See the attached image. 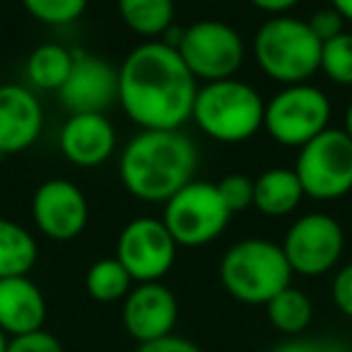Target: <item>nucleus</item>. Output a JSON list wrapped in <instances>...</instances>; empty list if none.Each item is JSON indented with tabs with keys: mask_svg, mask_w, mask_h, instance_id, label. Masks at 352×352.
I'll use <instances>...</instances> for the list:
<instances>
[{
	"mask_svg": "<svg viewBox=\"0 0 352 352\" xmlns=\"http://www.w3.org/2000/svg\"><path fill=\"white\" fill-rule=\"evenodd\" d=\"M292 268L283 246L270 239H244L227 249L220 263L225 289L241 304H268L278 292L289 287Z\"/></svg>",
	"mask_w": 352,
	"mask_h": 352,
	"instance_id": "nucleus-5",
	"label": "nucleus"
},
{
	"mask_svg": "<svg viewBox=\"0 0 352 352\" xmlns=\"http://www.w3.org/2000/svg\"><path fill=\"white\" fill-rule=\"evenodd\" d=\"M304 191L294 169L273 166L254 182V208L265 217L292 215L302 203Z\"/></svg>",
	"mask_w": 352,
	"mask_h": 352,
	"instance_id": "nucleus-18",
	"label": "nucleus"
},
{
	"mask_svg": "<svg viewBox=\"0 0 352 352\" xmlns=\"http://www.w3.org/2000/svg\"><path fill=\"white\" fill-rule=\"evenodd\" d=\"M280 246L292 273L316 278L336 268L345 249V234L336 217L309 212L292 222Z\"/></svg>",
	"mask_w": 352,
	"mask_h": 352,
	"instance_id": "nucleus-10",
	"label": "nucleus"
},
{
	"mask_svg": "<svg viewBox=\"0 0 352 352\" xmlns=\"http://www.w3.org/2000/svg\"><path fill=\"white\" fill-rule=\"evenodd\" d=\"M270 352H350V347H345L340 340H331V338L294 336L289 340L278 342Z\"/></svg>",
	"mask_w": 352,
	"mask_h": 352,
	"instance_id": "nucleus-28",
	"label": "nucleus"
},
{
	"mask_svg": "<svg viewBox=\"0 0 352 352\" xmlns=\"http://www.w3.org/2000/svg\"><path fill=\"white\" fill-rule=\"evenodd\" d=\"M73 68V51L60 44H41L27 58V78L36 89L58 92Z\"/></svg>",
	"mask_w": 352,
	"mask_h": 352,
	"instance_id": "nucleus-20",
	"label": "nucleus"
},
{
	"mask_svg": "<svg viewBox=\"0 0 352 352\" xmlns=\"http://www.w3.org/2000/svg\"><path fill=\"white\" fill-rule=\"evenodd\" d=\"M179 318V302L162 283H140L123 299V326L133 340L152 342L171 336Z\"/></svg>",
	"mask_w": 352,
	"mask_h": 352,
	"instance_id": "nucleus-14",
	"label": "nucleus"
},
{
	"mask_svg": "<svg viewBox=\"0 0 352 352\" xmlns=\"http://www.w3.org/2000/svg\"><path fill=\"white\" fill-rule=\"evenodd\" d=\"M39 258V246L30 230L0 217V280L30 275Z\"/></svg>",
	"mask_w": 352,
	"mask_h": 352,
	"instance_id": "nucleus-19",
	"label": "nucleus"
},
{
	"mask_svg": "<svg viewBox=\"0 0 352 352\" xmlns=\"http://www.w3.org/2000/svg\"><path fill=\"white\" fill-rule=\"evenodd\" d=\"M58 99L70 113H104L118 99V70L87 51H73V68Z\"/></svg>",
	"mask_w": 352,
	"mask_h": 352,
	"instance_id": "nucleus-13",
	"label": "nucleus"
},
{
	"mask_svg": "<svg viewBox=\"0 0 352 352\" xmlns=\"http://www.w3.org/2000/svg\"><path fill=\"white\" fill-rule=\"evenodd\" d=\"M121 182L133 198L166 203L182 191L198 169V147L186 133L142 131L121 155Z\"/></svg>",
	"mask_w": 352,
	"mask_h": 352,
	"instance_id": "nucleus-2",
	"label": "nucleus"
},
{
	"mask_svg": "<svg viewBox=\"0 0 352 352\" xmlns=\"http://www.w3.org/2000/svg\"><path fill=\"white\" fill-rule=\"evenodd\" d=\"M249 3L258 10L268 12V15H285L297 6L299 0H249Z\"/></svg>",
	"mask_w": 352,
	"mask_h": 352,
	"instance_id": "nucleus-32",
	"label": "nucleus"
},
{
	"mask_svg": "<svg viewBox=\"0 0 352 352\" xmlns=\"http://www.w3.org/2000/svg\"><path fill=\"white\" fill-rule=\"evenodd\" d=\"M85 287L87 294L94 302L113 304L126 299V294L133 289V278L128 270L113 258H99L89 265L87 275H85Z\"/></svg>",
	"mask_w": 352,
	"mask_h": 352,
	"instance_id": "nucleus-23",
	"label": "nucleus"
},
{
	"mask_svg": "<svg viewBox=\"0 0 352 352\" xmlns=\"http://www.w3.org/2000/svg\"><path fill=\"white\" fill-rule=\"evenodd\" d=\"M304 196L338 201L352 191V140L340 128H326L299 147L294 164Z\"/></svg>",
	"mask_w": 352,
	"mask_h": 352,
	"instance_id": "nucleus-6",
	"label": "nucleus"
},
{
	"mask_svg": "<svg viewBox=\"0 0 352 352\" xmlns=\"http://www.w3.org/2000/svg\"><path fill=\"white\" fill-rule=\"evenodd\" d=\"M198 80L174 46L142 41L118 68V102L142 131H179L191 121Z\"/></svg>",
	"mask_w": 352,
	"mask_h": 352,
	"instance_id": "nucleus-1",
	"label": "nucleus"
},
{
	"mask_svg": "<svg viewBox=\"0 0 352 352\" xmlns=\"http://www.w3.org/2000/svg\"><path fill=\"white\" fill-rule=\"evenodd\" d=\"M307 25H309V30L314 32V36H316L321 44L345 32V20H342V17L338 15L333 8H323V10H316L307 20Z\"/></svg>",
	"mask_w": 352,
	"mask_h": 352,
	"instance_id": "nucleus-29",
	"label": "nucleus"
},
{
	"mask_svg": "<svg viewBox=\"0 0 352 352\" xmlns=\"http://www.w3.org/2000/svg\"><path fill=\"white\" fill-rule=\"evenodd\" d=\"M46 321V297L27 275L0 280V331L6 336H25L41 331Z\"/></svg>",
	"mask_w": 352,
	"mask_h": 352,
	"instance_id": "nucleus-17",
	"label": "nucleus"
},
{
	"mask_svg": "<svg viewBox=\"0 0 352 352\" xmlns=\"http://www.w3.org/2000/svg\"><path fill=\"white\" fill-rule=\"evenodd\" d=\"M254 58L263 75L280 85L309 82L321 65V41L307 20L275 15L254 36Z\"/></svg>",
	"mask_w": 352,
	"mask_h": 352,
	"instance_id": "nucleus-4",
	"label": "nucleus"
},
{
	"mask_svg": "<svg viewBox=\"0 0 352 352\" xmlns=\"http://www.w3.org/2000/svg\"><path fill=\"white\" fill-rule=\"evenodd\" d=\"M331 294L342 316L352 318V263H347L345 268L338 270L336 280H333Z\"/></svg>",
	"mask_w": 352,
	"mask_h": 352,
	"instance_id": "nucleus-30",
	"label": "nucleus"
},
{
	"mask_svg": "<svg viewBox=\"0 0 352 352\" xmlns=\"http://www.w3.org/2000/svg\"><path fill=\"white\" fill-rule=\"evenodd\" d=\"M331 121V99L309 82L285 85L263 111V128L278 145L304 147Z\"/></svg>",
	"mask_w": 352,
	"mask_h": 352,
	"instance_id": "nucleus-7",
	"label": "nucleus"
},
{
	"mask_svg": "<svg viewBox=\"0 0 352 352\" xmlns=\"http://www.w3.org/2000/svg\"><path fill=\"white\" fill-rule=\"evenodd\" d=\"M217 186L222 203L227 206V210L234 215V212H244L254 206V182L244 174H230L225 176Z\"/></svg>",
	"mask_w": 352,
	"mask_h": 352,
	"instance_id": "nucleus-26",
	"label": "nucleus"
},
{
	"mask_svg": "<svg viewBox=\"0 0 352 352\" xmlns=\"http://www.w3.org/2000/svg\"><path fill=\"white\" fill-rule=\"evenodd\" d=\"M342 131H345V135L352 140V102L347 104V111H345V128H342Z\"/></svg>",
	"mask_w": 352,
	"mask_h": 352,
	"instance_id": "nucleus-34",
	"label": "nucleus"
},
{
	"mask_svg": "<svg viewBox=\"0 0 352 352\" xmlns=\"http://www.w3.org/2000/svg\"><path fill=\"white\" fill-rule=\"evenodd\" d=\"M176 51L191 70V75L203 82L234 78L244 65L246 46L241 34L232 25L220 20H201L182 32Z\"/></svg>",
	"mask_w": 352,
	"mask_h": 352,
	"instance_id": "nucleus-9",
	"label": "nucleus"
},
{
	"mask_svg": "<svg viewBox=\"0 0 352 352\" xmlns=\"http://www.w3.org/2000/svg\"><path fill=\"white\" fill-rule=\"evenodd\" d=\"M318 70L326 73V78L342 87H352V34L333 36L321 44V65Z\"/></svg>",
	"mask_w": 352,
	"mask_h": 352,
	"instance_id": "nucleus-24",
	"label": "nucleus"
},
{
	"mask_svg": "<svg viewBox=\"0 0 352 352\" xmlns=\"http://www.w3.org/2000/svg\"><path fill=\"white\" fill-rule=\"evenodd\" d=\"M179 244L157 217H135L121 230L116 261L128 270L133 283H162L176 261Z\"/></svg>",
	"mask_w": 352,
	"mask_h": 352,
	"instance_id": "nucleus-11",
	"label": "nucleus"
},
{
	"mask_svg": "<svg viewBox=\"0 0 352 352\" xmlns=\"http://www.w3.org/2000/svg\"><path fill=\"white\" fill-rule=\"evenodd\" d=\"M6 350H8V336L0 331V352H6Z\"/></svg>",
	"mask_w": 352,
	"mask_h": 352,
	"instance_id": "nucleus-35",
	"label": "nucleus"
},
{
	"mask_svg": "<svg viewBox=\"0 0 352 352\" xmlns=\"http://www.w3.org/2000/svg\"><path fill=\"white\" fill-rule=\"evenodd\" d=\"M206 3H222V0H206Z\"/></svg>",
	"mask_w": 352,
	"mask_h": 352,
	"instance_id": "nucleus-36",
	"label": "nucleus"
},
{
	"mask_svg": "<svg viewBox=\"0 0 352 352\" xmlns=\"http://www.w3.org/2000/svg\"><path fill=\"white\" fill-rule=\"evenodd\" d=\"M58 145L75 166H99L116 150V131L104 113H70L60 128Z\"/></svg>",
	"mask_w": 352,
	"mask_h": 352,
	"instance_id": "nucleus-16",
	"label": "nucleus"
},
{
	"mask_svg": "<svg viewBox=\"0 0 352 352\" xmlns=\"http://www.w3.org/2000/svg\"><path fill=\"white\" fill-rule=\"evenodd\" d=\"M350 352H352V347H350Z\"/></svg>",
	"mask_w": 352,
	"mask_h": 352,
	"instance_id": "nucleus-37",
	"label": "nucleus"
},
{
	"mask_svg": "<svg viewBox=\"0 0 352 352\" xmlns=\"http://www.w3.org/2000/svg\"><path fill=\"white\" fill-rule=\"evenodd\" d=\"M232 212L210 182H188L164 203V227L179 246H206L230 225Z\"/></svg>",
	"mask_w": 352,
	"mask_h": 352,
	"instance_id": "nucleus-8",
	"label": "nucleus"
},
{
	"mask_svg": "<svg viewBox=\"0 0 352 352\" xmlns=\"http://www.w3.org/2000/svg\"><path fill=\"white\" fill-rule=\"evenodd\" d=\"M265 314H268V321L275 331L294 338L302 336L309 328L314 318V304L302 289L289 285L265 304Z\"/></svg>",
	"mask_w": 352,
	"mask_h": 352,
	"instance_id": "nucleus-21",
	"label": "nucleus"
},
{
	"mask_svg": "<svg viewBox=\"0 0 352 352\" xmlns=\"http://www.w3.org/2000/svg\"><path fill=\"white\" fill-rule=\"evenodd\" d=\"M121 20L140 36H164L174 22V0H116Z\"/></svg>",
	"mask_w": 352,
	"mask_h": 352,
	"instance_id": "nucleus-22",
	"label": "nucleus"
},
{
	"mask_svg": "<svg viewBox=\"0 0 352 352\" xmlns=\"http://www.w3.org/2000/svg\"><path fill=\"white\" fill-rule=\"evenodd\" d=\"M22 6L34 20L51 27H63L82 17L87 0H22Z\"/></svg>",
	"mask_w": 352,
	"mask_h": 352,
	"instance_id": "nucleus-25",
	"label": "nucleus"
},
{
	"mask_svg": "<svg viewBox=\"0 0 352 352\" xmlns=\"http://www.w3.org/2000/svg\"><path fill=\"white\" fill-rule=\"evenodd\" d=\"M44 109L32 89L0 85V155L25 152L39 140Z\"/></svg>",
	"mask_w": 352,
	"mask_h": 352,
	"instance_id": "nucleus-15",
	"label": "nucleus"
},
{
	"mask_svg": "<svg viewBox=\"0 0 352 352\" xmlns=\"http://www.w3.org/2000/svg\"><path fill=\"white\" fill-rule=\"evenodd\" d=\"M331 8L342 17V20L352 22V0H331Z\"/></svg>",
	"mask_w": 352,
	"mask_h": 352,
	"instance_id": "nucleus-33",
	"label": "nucleus"
},
{
	"mask_svg": "<svg viewBox=\"0 0 352 352\" xmlns=\"http://www.w3.org/2000/svg\"><path fill=\"white\" fill-rule=\"evenodd\" d=\"M6 352H65L60 340L49 331H34L25 333V336L8 338V350Z\"/></svg>",
	"mask_w": 352,
	"mask_h": 352,
	"instance_id": "nucleus-27",
	"label": "nucleus"
},
{
	"mask_svg": "<svg viewBox=\"0 0 352 352\" xmlns=\"http://www.w3.org/2000/svg\"><path fill=\"white\" fill-rule=\"evenodd\" d=\"M135 352H206L201 345H196L193 340L182 336H164L160 340H152V342H142Z\"/></svg>",
	"mask_w": 352,
	"mask_h": 352,
	"instance_id": "nucleus-31",
	"label": "nucleus"
},
{
	"mask_svg": "<svg viewBox=\"0 0 352 352\" xmlns=\"http://www.w3.org/2000/svg\"><path fill=\"white\" fill-rule=\"evenodd\" d=\"M32 217L44 236L54 241H70L87 227L89 203L78 184L68 179H49L34 191Z\"/></svg>",
	"mask_w": 352,
	"mask_h": 352,
	"instance_id": "nucleus-12",
	"label": "nucleus"
},
{
	"mask_svg": "<svg viewBox=\"0 0 352 352\" xmlns=\"http://www.w3.org/2000/svg\"><path fill=\"white\" fill-rule=\"evenodd\" d=\"M265 102L249 82L236 78L206 82L198 87L191 118L217 142H244L263 128Z\"/></svg>",
	"mask_w": 352,
	"mask_h": 352,
	"instance_id": "nucleus-3",
	"label": "nucleus"
}]
</instances>
